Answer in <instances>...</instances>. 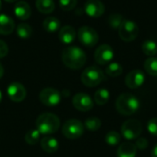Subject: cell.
Here are the masks:
<instances>
[{
  "label": "cell",
  "instance_id": "e575fe53",
  "mask_svg": "<svg viewBox=\"0 0 157 157\" xmlns=\"http://www.w3.org/2000/svg\"><path fill=\"white\" fill-rule=\"evenodd\" d=\"M151 157H157V144L153 148L151 152Z\"/></svg>",
  "mask_w": 157,
  "mask_h": 157
},
{
  "label": "cell",
  "instance_id": "8d00e7d4",
  "mask_svg": "<svg viewBox=\"0 0 157 157\" xmlns=\"http://www.w3.org/2000/svg\"><path fill=\"white\" fill-rule=\"evenodd\" d=\"M5 1L7 3H14V2H17V0H5Z\"/></svg>",
  "mask_w": 157,
  "mask_h": 157
},
{
  "label": "cell",
  "instance_id": "4316f807",
  "mask_svg": "<svg viewBox=\"0 0 157 157\" xmlns=\"http://www.w3.org/2000/svg\"><path fill=\"white\" fill-rule=\"evenodd\" d=\"M84 126L88 131L96 132V131L100 129V127H101V121L98 118L91 117V118H88V119L86 120Z\"/></svg>",
  "mask_w": 157,
  "mask_h": 157
},
{
  "label": "cell",
  "instance_id": "3957f363",
  "mask_svg": "<svg viewBox=\"0 0 157 157\" xmlns=\"http://www.w3.org/2000/svg\"><path fill=\"white\" fill-rule=\"evenodd\" d=\"M36 128L40 134L51 135L60 128V119L50 112L42 113L36 121Z\"/></svg>",
  "mask_w": 157,
  "mask_h": 157
},
{
  "label": "cell",
  "instance_id": "ac0fdd59",
  "mask_svg": "<svg viewBox=\"0 0 157 157\" xmlns=\"http://www.w3.org/2000/svg\"><path fill=\"white\" fill-rule=\"evenodd\" d=\"M14 29L15 23L13 19L5 14H0V34L8 35L14 31Z\"/></svg>",
  "mask_w": 157,
  "mask_h": 157
},
{
  "label": "cell",
  "instance_id": "8fae6325",
  "mask_svg": "<svg viewBox=\"0 0 157 157\" xmlns=\"http://www.w3.org/2000/svg\"><path fill=\"white\" fill-rule=\"evenodd\" d=\"M73 106L79 111H89L93 109L94 103L89 95L86 93H77L74 96L72 100Z\"/></svg>",
  "mask_w": 157,
  "mask_h": 157
},
{
  "label": "cell",
  "instance_id": "d6a6232c",
  "mask_svg": "<svg viewBox=\"0 0 157 157\" xmlns=\"http://www.w3.org/2000/svg\"><path fill=\"white\" fill-rule=\"evenodd\" d=\"M135 146L138 150H145L148 147V141L145 138H137Z\"/></svg>",
  "mask_w": 157,
  "mask_h": 157
},
{
  "label": "cell",
  "instance_id": "d4e9b609",
  "mask_svg": "<svg viewBox=\"0 0 157 157\" xmlns=\"http://www.w3.org/2000/svg\"><path fill=\"white\" fill-rule=\"evenodd\" d=\"M122 71H123V68L121 64H120L119 63H110L108 64L106 68L107 75L112 77H117L121 75L122 74Z\"/></svg>",
  "mask_w": 157,
  "mask_h": 157
},
{
  "label": "cell",
  "instance_id": "d590c367",
  "mask_svg": "<svg viewBox=\"0 0 157 157\" xmlns=\"http://www.w3.org/2000/svg\"><path fill=\"white\" fill-rule=\"evenodd\" d=\"M3 75H4V67H3V65L0 63V79L2 78Z\"/></svg>",
  "mask_w": 157,
  "mask_h": 157
},
{
  "label": "cell",
  "instance_id": "8992f818",
  "mask_svg": "<svg viewBox=\"0 0 157 157\" xmlns=\"http://www.w3.org/2000/svg\"><path fill=\"white\" fill-rule=\"evenodd\" d=\"M119 31V36L120 38L126 41H132L134 40L139 34V27L138 25L133 21L130 19H125L121 23V27L118 29Z\"/></svg>",
  "mask_w": 157,
  "mask_h": 157
},
{
  "label": "cell",
  "instance_id": "ffe728a7",
  "mask_svg": "<svg viewBox=\"0 0 157 157\" xmlns=\"http://www.w3.org/2000/svg\"><path fill=\"white\" fill-rule=\"evenodd\" d=\"M35 5L37 9L42 14H50L55 8L53 0H36Z\"/></svg>",
  "mask_w": 157,
  "mask_h": 157
},
{
  "label": "cell",
  "instance_id": "30bf717a",
  "mask_svg": "<svg viewBox=\"0 0 157 157\" xmlns=\"http://www.w3.org/2000/svg\"><path fill=\"white\" fill-rule=\"evenodd\" d=\"M95 61L101 65L109 63L114 58V51L109 44H102L95 52Z\"/></svg>",
  "mask_w": 157,
  "mask_h": 157
},
{
  "label": "cell",
  "instance_id": "83f0119b",
  "mask_svg": "<svg viewBox=\"0 0 157 157\" xmlns=\"http://www.w3.org/2000/svg\"><path fill=\"white\" fill-rule=\"evenodd\" d=\"M124 17L118 13H113L109 17V25L110 26L111 29H119V28L121 27V23L123 22Z\"/></svg>",
  "mask_w": 157,
  "mask_h": 157
},
{
  "label": "cell",
  "instance_id": "7a4b0ae2",
  "mask_svg": "<svg viewBox=\"0 0 157 157\" xmlns=\"http://www.w3.org/2000/svg\"><path fill=\"white\" fill-rule=\"evenodd\" d=\"M140 102L138 98L131 93H123L120 95L116 100V109L118 112L124 116L133 115L138 111Z\"/></svg>",
  "mask_w": 157,
  "mask_h": 157
},
{
  "label": "cell",
  "instance_id": "5b68a950",
  "mask_svg": "<svg viewBox=\"0 0 157 157\" xmlns=\"http://www.w3.org/2000/svg\"><path fill=\"white\" fill-rule=\"evenodd\" d=\"M84 130H85V126L80 121L75 119H71L64 122L62 129V132L64 135V137H66L67 139L75 140L83 135Z\"/></svg>",
  "mask_w": 157,
  "mask_h": 157
},
{
  "label": "cell",
  "instance_id": "7c38bea8",
  "mask_svg": "<svg viewBox=\"0 0 157 157\" xmlns=\"http://www.w3.org/2000/svg\"><path fill=\"white\" fill-rule=\"evenodd\" d=\"M6 93L10 100L14 102H21L26 98L27 96L26 88L18 82L11 83L6 88Z\"/></svg>",
  "mask_w": 157,
  "mask_h": 157
},
{
  "label": "cell",
  "instance_id": "4dcf8cb0",
  "mask_svg": "<svg viewBox=\"0 0 157 157\" xmlns=\"http://www.w3.org/2000/svg\"><path fill=\"white\" fill-rule=\"evenodd\" d=\"M77 0H59L60 7L64 11H70L76 6Z\"/></svg>",
  "mask_w": 157,
  "mask_h": 157
},
{
  "label": "cell",
  "instance_id": "484cf974",
  "mask_svg": "<svg viewBox=\"0 0 157 157\" xmlns=\"http://www.w3.org/2000/svg\"><path fill=\"white\" fill-rule=\"evenodd\" d=\"M144 69L145 71L153 75L157 76V58L156 57H150L144 62Z\"/></svg>",
  "mask_w": 157,
  "mask_h": 157
},
{
  "label": "cell",
  "instance_id": "9c48e42d",
  "mask_svg": "<svg viewBox=\"0 0 157 157\" xmlns=\"http://www.w3.org/2000/svg\"><path fill=\"white\" fill-rule=\"evenodd\" d=\"M40 102L47 107H55L61 102V93L52 87H47L40 91Z\"/></svg>",
  "mask_w": 157,
  "mask_h": 157
},
{
  "label": "cell",
  "instance_id": "ba28073f",
  "mask_svg": "<svg viewBox=\"0 0 157 157\" xmlns=\"http://www.w3.org/2000/svg\"><path fill=\"white\" fill-rule=\"evenodd\" d=\"M78 39L80 42L86 47H93L98 41V32L91 27L84 26L78 29L77 32Z\"/></svg>",
  "mask_w": 157,
  "mask_h": 157
},
{
  "label": "cell",
  "instance_id": "74e56055",
  "mask_svg": "<svg viewBox=\"0 0 157 157\" xmlns=\"http://www.w3.org/2000/svg\"><path fill=\"white\" fill-rule=\"evenodd\" d=\"M2 100V93H1V90H0V102Z\"/></svg>",
  "mask_w": 157,
  "mask_h": 157
},
{
  "label": "cell",
  "instance_id": "6da1fadb",
  "mask_svg": "<svg viewBox=\"0 0 157 157\" xmlns=\"http://www.w3.org/2000/svg\"><path fill=\"white\" fill-rule=\"evenodd\" d=\"M62 60L66 67L72 70H78L85 65L86 62V55L79 47L70 46L63 51Z\"/></svg>",
  "mask_w": 157,
  "mask_h": 157
},
{
  "label": "cell",
  "instance_id": "836d02e7",
  "mask_svg": "<svg viewBox=\"0 0 157 157\" xmlns=\"http://www.w3.org/2000/svg\"><path fill=\"white\" fill-rule=\"evenodd\" d=\"M7 53H8V46L5 41L0 40V59L6 57Z\"/></svg>",
  "mask_w": 157,
  "mask_h": 157
},
{
  "label": "cell",
  "instance_id": "4fadbf2b",
  "mask_svg": "<svg viewBox=\"0 0 157 157\" xmlns=\"http://www.w3.org/2000/svg\"><path fill=\"white\" fill-rule=\"evenodd\" d=\"M145 81V75L143 71L141 70H132L131 71L125 78V84L126 86L131 89H135L140 87L144 85Z\"/></svg>",
  "mask_w": 157,
  "mask_h": 157
},
{
  "label": "cell",
  "instance_id": "f1b7e54d",
  "mask_svg": "<svg viewBox=\"0 0 157 157\" xmlns=\"http://www.w3.org/2000/svg\"><path fill=\"white\" fill-rule=\"evenodd\" d=\"M121 134L119 132L111 131V132H108L106 134L105 142L109 145L114 146V145H117V144H119L121 143Z\"/></svg>",
  "mask_w": 157,
  "mask_h": 157
},
{
  "label": "cell",
  "instance_id": "d6986e66",
  "mask_svg": "<svg viewBox=\"0 0 157 157\" xmlns=\"http://www.w3.org/2000/svg\"><path fill=\"white\" fill-rule=\"evenodd\" d=\"M40 146L44 152H46L48 154H53L58 151L59 143L54 137L45 136L40 142Z\"/></svg>",
  "mask_w": 157,
  "mask_h": 157
},
{
  "label": "cell",
  "instance_id": "277c9868",
  "mask_svg": "<svg viewBox=\"0 0 157 157\" xmlns=\"http://www.w3.org/2000/svg\"><path fill=\"white\" fill-rule=\"evenodd\" d=\"M105 78L103 71L98 66H89L85 69L81 75L82 83L88 87L98 86Z\"/></svg>",
  "mask_w": 157,
  "mask_h": 157
},
{
  "label": "cell",
  "instance_id": "5bb4252c",
  "mask_svg": "<svg viewBox=\"0 0 157 157\" xmlns=\"http://www.w3.org/2000/svg\"><path fill=\"white\" fill-rule=\"evenodd\" d=\"M85 12L91 17H99L105 12L104 4L100 0H87L84 6Z\"/></svg>",
  "mask_w": 157,
  "mask_h": 157
},
{
  "label": "cell",
  "instance_id": "e0dca14e",
  "mask_svg": "<svg viewBox=\"0 0 157 157\" xmlns=\"http://www.w3.org/2000/svg\"><path fill=\"white\" fill-rule=\"evenodd\" d=\"M136 155H137V148L135 144L129 142H125L121 144L117 150L118 157H136Z\"/></svg>",
  "mask_w": 157,
  "mask_h": 157
},
{
  "label": "cell",
  "instance_id": "1f68e13d",
  "mask_svg": "<svg viewBox=\"0 0 157 157\" xmlns=\"http://www.w3.org/2000/svg\"><path fill=\"white\" fill-rule=\"evenodd\" d=\"M147 130L152 135L157 136V118H153L148 121Z\"/></svg>",
  "mask_w": 157,
  "mask_h": 157
},
{
  "label": "cell",
  "instance_id": "9a60e30c",
  "mask_svg": "<svg viewBox=\"0 0 157 157\" xmlns=\"http://www.w3.org/2000/svg\"><path fill=\"white\" fill-rule=\"evenodd\" d=\"M14 13L16 17L20 20L28 19L31 15V8L29 5L25 1H18L14 7Z\"/></svg>",
  "mask_w": 157,
  "mask_h": 157
},
{
  "label": "cell",
  "instance_id": "f35d334b",
  "mask_svg": "<svg viewBox=\"0 0 157 157\" xmlns=\"http://www.w3.org/2000/svg\"><path fill=\"white\" fill-rule=\"evenodd\" d=\"M1 8H2V2H1V0H0V10H1Z\"/></svg>",
  "mask_w": 157,
  "mask_h": 157
},
{
  "label": "cell",
  "instance_id": "603a6c76",
  "mask_svg": "<svg viewBox=\"0 0 157 157\" xmlns=\"http://www.w3.org/2000/svg\"><path fill=\"white\" fill-rule=\"evenodd\" d=\"M17 35L20 39H29L32 36V28L27 23H20L17 25Z\"/></svg>",
  "mask_w": 157,
  "mask_h": 157
},
{
  "label": "cell",
  "instance_id": "cb8c5ba5",
  "mask_svg": "<svg viewBox=\"0 0 157 157\" xmlns=\"http://www.w3.org/2000/svg\"><path fill=\"white\" fill-rule=\"evenodd\" d=\"M142 50L144 54L147 56H154L157 53V43L155 40H147L143 42L142 44Z\"/></svg>",
  "mask_w": 157,
  "mask_h": 157
},
{
  "label": "cell",
  "instance_id": "f546056e",
  "mask_svg": "<svg viewBox=\"0 0 157 157\" xmlns=\"http://www.w3.org/2000/svg\"><path fill=\"white\" fill-rule=\"evenodd\" d=\"M40 138V132L36 129V130H31L29 132H28L25 135V141L28 144L30 145H34L36 144L39 140Z\"/></svg>",
  "mask_w": 157,
  "mask_h": 157
},
{
  "label": "cell",
  "instance_id": "44dd1931",
  "mask_svg": "<svg viewBox=\"0 0 157 157\" xmlns=\"http://www.w3.org/2000/svg\"><path fill=\"white\" fill-rule=\"evenodd\" d=\"M60 20L54 17H49L44 19L42 23L43 29L48 32H55L60 29Z\"/></svg>",
  "mask_w": 157,
  "mask_h": 157
},
{
  "label": "cell",
  "instance_id": "2e32d148",
  "mask_svg": "<svg viewBox=\"0 0 157 157\" xmlns=\"http://www.w3.org/2000/svg\"><path fill=\"white\" fill-rule=\"evenodd\" d=\"M76 37L75 29L72 26H64L59 31V40L63 44H71Z\"/></svg>",
  "mask_w": 157,
  "mask_h": 157
},
{
  "label": "cell",
  "instance_id": "52a82bcc",
  "mask_svg": "<svg viewBox=\"0 0 157 157\" xmlns=\"http://www.w3.org/2000/svg\"><path fill=\"white\" fill-rule=\"evenodd\" d=\"M121 135L127 140H135L139 138L142 133L143 127L140 121L136 120L126 121L121 128Z\"/></svg>",
  "mask_w": 157,
  "mask_h": 157
},
{
  "label": "cell",
  "instance_id": "7402d4cb",
  "mask_svg": "<svg viewBox=\"0 0 157 157\" xmlns=\"http://www.w3.org/2000/svg\"><path fill=\"white\" fill-rule=\"evenodd\" d=\"M109 97H110V94H109L108 89L100 88V89L96 91V93L94 95V99H95V101H96V103L98 105L103 106V105H105V104H107L109 102Z\"/></svg>",
  "mask_w": 157,
  "mask_h": 157
}]
</instances>
